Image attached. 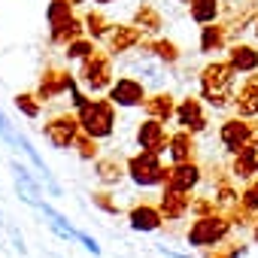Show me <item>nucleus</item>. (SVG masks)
<instances>
[{"instance_id": "obj_1", "label": "nucleus", "mask_w": 258, "mask_h": 258, "mask_svg": "<svg viewBox=\"0 0 258 258\" xmlns=\"http://www.w3.org/2000/svg\"><path fill=\"white\" fill-rule=\"evenodd\" d=\"M198 88L204 103L213 109H228L237 94V70L228 61H210L198 76Z\"/></svg>"}, {"instance_id": "obj_2", "label": "nucleus", "mask_w": 258, "mask_h": 258, "mask_svg": "<svg viewBox=\"0 0 258 258\" xmlns=\"http://www.w3.org/2000/svg\"><path fill=\"white\" fill-rule=\"evenodd\" d=\"M76 118H79V127L94 140H106L115 131V106L109 97H88V103L76 109Z\"/></svg>"}, {"instance_id": "obj_3", "label": "nucleus", "mask_w": 258, "mask_h": 258, "mask_svg": "<svg viewBox=\"0 0 258 258\" xmlns=\"http://www.w3.org/2000/svg\"><path fill=\"white\" fill-rule=\"evenodd\" d=\"M234 231L231 219L225 213H210V216H198L188 231H185V243L195 246V249H210V246H219L228 240V234Z\"/></svg>"}, {"instance_id": "obj_4", "label": "nucleus", "mask_w": 258, "mask_h": 258, "mask_svg": "<svg viewBox=\"0 0 258 258\" xmlns=\"http://www.w3.org/2000/svg\"><path fill=\"white\" fill-rule=\"evenodd\" d=\"M76 79L91 91V94H100V91H109V85L115 82V67H112V55L109 52H100L94 49L85 61H79V73Z\"/></svg>"}, {"instance_id": "obj_5", "label": "nucleus", "mask_w": 258, "mask_h": 258, "mask_svg": "<svg viewBox=\"0 0 258 258\" xmlns=\"http://www.w3.org/2000/svg\"><path fill=\"white\" fill-rule=\"evenodd\" d=\"M124 170H127V179L137 188H155V185H164V179H167V167L161 164V155L146 152V149H140L137 155L127 158Z\"/></svg>"}, {"instance_id": "obj_6", "label": "nucleus", "mask_w": 258, "mask_h": 258, "mask_svg": "<svg viewBox=\"0 0 258 258\" xmlns=\"http://www.w3.org/2000/svg\"><path fill=\"white\" fill-rule=\"evenodd\" d=\"M79 131H82V127H79L76 112H61V115H55V118H49V121L43 124V137H46V143L55 146V149H73Z\"/></svg>"}, {"instance_id": "obj_7", "label": "nucleus", "mask_w": 258, "mask_h": 258, "mask_svg": "<svg viewBox=\"0 0 258 258\" xmlns=\"http://www.w3.org/2000/svg\"><path fill=\"white\" fill-rule=\"evenodd\" d=\"M73 85H79V79H76V73L70 67H46L43 76H40V82H37V91L34 94L43 103H49V100H55L61 94H70Z\"/></svg>"}, {"instance_id": "obj_8", "label": "nucleus", "mask_w": 258, "mask_h": 258, "mask_svg": "<svg viewBox=\"0 0 258 258\" xmlns=\"http://www.w3.org/2000/svg\"><path fill=\"white\" fill-rule=\"evenodd\" d=\"M109 100H112V106H118V109H134V106H143V100H146V85L140 82V79H134V76H118L112 85H109V94H106Z\"/></svg>"}, {"instance_id": "obj_9", "label": "nucleus", "mask_w": 258, "mask_h": 258, "mask_svg": "<svg viewBox=\"0 0 258 258\" xmlns=\"http://www.w3.org/2000/svg\"><path fill=\"white\" fill-rule=\"evenodd\" d=\"M176 124L182 127V131H191V134H201L210 127V118H207V109H204V100L188 94L182 100H176Z\"/></svg>"}, {"instance_id": "obj_10", "label": "nucleus", "mask_w": 258, "mask_h": 258, "mask_svg": "<svg viewBox=\"0 0 258 258\" xmlns=\"http://www.w3.org/2000/svg\"><path fill=\"white\" fill-rule=\"evenodd\" d=\"M164 124H167V121H158V118H149V115H146V118L137 124V134H134L137 146L146 149V152L164 155V152H167V140H170V134H167Z\"/></svg>"}, {"instance_id": "obj_11", "label": "nucleus", "mask_w": 258, "mask_h": 258, "mask_svg": "<svg viewBox=\"0 0 258 258\" xmlns=\"http://www.w3.org/2000/svg\"><path fill=\"white\" fill-rule=\"evenodd\" d=\"M201 179H204L201 164H198V161H182V164H170V167H167V179H164L161 188H173V191L191 195V191L201 185Z\"/></svg>"}, {"instance_id": "obj_12", "label": "nucleus", "mask_w": 258, "mask_h": 258, "mask_svg": "<svg viewBox=\"0 0 258 258\" xmlns=\"http://www.w3.org/2000/svg\"><path fill=\"white\" fill-rule=\"evenodd\" d=\"M146 40V34L131 22V25H112V31H109V37H106V52L112 55V58H118V55H127V52H134V49H140V43Z\"/></svg>"}, {"instance_id": "obj_13", "label": "nucleus", "mask_w": 258, "mask_h": 258, "mask_svg": "<svg viewBox=\"0 0 258 258\" xmlns=\"http://www.w3.org/2000/svg\"><path fill=\"white\" fill-rule=\"evenodd\" d=\"M219 143L225 146L228 155H237L246 143H249V118L231 115L219 124Z\"/></svg>"}, {"instance_id": "obj_14", "label": "nucleus", "mask_w": 258, "mask_h": 258, "mask_svg": "<svg viewBox=\"0 0 258 258\" xmlns=\"http://www.w3.org/2000/svg\"><path fill=\"white\" fill-rule=\"evenodd\" d=\"M127 225L137 234H152L164 225V216H161L158 204H134L127 210Z\"/></svg>"}, {"instance_id": "obj_15", "label": "nucleus", "mask_w": 258, "mask_h": 258, "mask_svg": "<svg viewBox=\"0 0 258 258\" xmlns=\"http://www.w3.org/2000/svg\"><path fill=\"white\" fill-rule=\"evenodd\" d=\"M228 46H231V34H228V25L225 22L201 25V40H198L201 55H216V52H225Z\"/></svg>"}, {"instance_id": "obj_16", "label": "nucleus", "mask_w": 258, "mask_h": 258, "mask_svg": "<svg viewBox=\"0 0 258 258\" xmlns=\"http://www.w3.org/2000/svg\"><path fill=\"white\" fill-rule=\"evenodd\" d=\"M167 155H170V164H182V161H198V140L191 131H173L170 140H167Z\"/></svg>"}, {"instance_id": "obj_17", "label": "nucleus", "mask_w": 258, "mask_h": 258, "mask_svg": "<svg viewBox=\"0 0 258 258\" xmlns=\"http://www.w3.org/2000/svg\"><path fill=\"white\" fill-rule=\"evenodd\" d=\"M225 61L237 70V76H249V73L258 70V49L249 46V43L234 40V43L228 46V58H225Z\"/></svg>"}, {"instance_id": "obj_18", "label": "nucleus", "mask_w": 258, "mask_h": 258, "mask_svg": "<svg viewBox=\"0 0 258 258\" xmlns=\"http://www.w3.org/2000/svg\"><path fill=\"white\" fill-rule=\"evenodd\" d=\"M158 210L164 216V222H179L191 213V198L185 191H173V188H164L161 191V201H158Z\"/></svg>"}, {"instance_id": "obj_19", "label": "nucleus", "mask_w": 258, "mask_h": 258, "mask_svg": "<svg viewBox=\"0 0 258 258\" xmlns=\"http://www.w3.org/2000/svg\"><path fill=\"white\" fill-rule=\"evenodd\" d=\"M252 176H258V143H246V146L231 158V179L249 182Z\"/></svg>"}, {"instance_id": "obj_20", "label": "nucleus", "mask_w": 258, "mask_h": 258, "mask_svg": "<svg viewBox=\"0 0 258 258\" xmlns=\"http://www.w3.org/2000/svg\"><path fill=\"white\" fill-rule=\"evenodd\" d=\"M143 112L149 118H158V121H170L176 115V97L170 91H155V94H146L143 100Z\"/></svg>"}, {"instance_id": "obj_21", "label": "nucleus", "mask_w": 258, "mask_h": 258, "mask_svg": "<svg viewBox=\"0 0 258 258\" xmlns=\"http://www.w3.org/2000/svg\"><path fill=\"white\" fill-rule=\"evenodd\" d=\"M143 46H146V49L152 52V58H155L158 64H164V67H176V64H179V58H182L179 43H173V40H167V37L143 40Z\"/></svg>"}, {"instance_id": "obj_22", "label": "nucleus", "mask_w": 258, "mask_h": 258, "mask_svg": "<svg viewBox=\"0 0 258 258\" xmlns=\"http://www.w3.org/2000/svg\"><path fill=\"white\" fill-rule=\"evenodd\" d=\"M94 173H97V179H100L106 188L118 185V182L127 176V170H124V161H118V155H106V158H97V161H94Z\"/></svg>"}, {"instance_id": "obj_23", "label": "nucleus", "mask_w": 258, "mask_h": 258, "mask_svg": "<svg viewBox=\"0 0 258 258\" xmlns=\"http://www.w3.org/2000/svg\"><path fill=\"white\" fill-rule=\"evenodd\" d=\"M146 37H155V34H161V28H164V19H161V13L152 7V4H146V0H143V4L134 10V19H131Z\"/></svg>"}, {"instance_id": "obj_24", "label": "nucleus", "mask_w": 258, "mask_h": 258, "mask_svg": "<svg viewBox=\"0 0 258 258\" xmlns=\"http://www.w3.org/2000/svg\"><path fill=\"white\" fill-rule=\"evenodd\" d=\"M37 210H43V216L49 219V228H52L58 237H64V240H79V234H82V231H76V228L67 222V216H61V213H58L52 204L40 201V207H37Z\"/></svg>"}, {"instance_id": "obj_25", "label": "nucleus", "mask_w": 258, "mask_h": 258, "mask_svg": "<svg viewBox=\"0 0 258 258\" xmlns=\"http://www.w3.org/2000/svg\"><path fill=\"white\" fill-rule=\"evenodd\" d=\"M188 16H191L195 25L219 22V16H222V0H188Z\"/></svg>"}, {"instance_id": "obj_26", "label": "nucleus", "mask_w": 258, "mask_h": 258, "mask_svg": "<svg viewBox=\"0 0 258 258\" xmlns=\"http://www.w3.org/2000/svg\"><path fill=\"white\" fill-rule=\"evenodd\" d=\"M79 37H85V25H82V19H70V22H64V25H58V28H49V40H52V46H67V43H73V40H79Z\"/></svg>"}, {"instance_id": "obj_27", "label": "nucleus", "mask_w": 258, "mask_h": 258, "mask_svg": "<svg viewBox=\"0 0 258 258\" xmlns=\"http://www.w3.org/2000/svg\"><path fill=\"white\" fill-rule=\"evenodd\" d=\"M234 115L240 118H255L258 115V91L249 88V85H240V91L234 94Z\"/></svg>"}, {"instance_id": "obj_28", "label": "nucleus", "mask_w": 258, "mask_h": 258, "mask_svg": "<svg viewBox=\"0 0 258 258\" xmlns=\"http://www.w3.org/2000/svg\"><path fill=\"white\" fill-rule=\"evenodd\" d=\"M82 25H85V37H91L94 43H97V40H106L109 31H112V22H109L100 10H88L85 19H82Z\"/></svg>"}, {"instance_id": "obj_29", "label": "nucleus", "mask_w": 258, "mask_h": 258, "mask_svg": "<svg viewBox=\"0 0 258 258\" xmlns=\"http://www.w3.org/2000/svg\"><path fill=\"white\" fill-rule=\"evenodd\" d=\"M70 19H73V4H70V0H49V7H46L49 28H58V25H64Z\"/></svg>"}, {"instance_id": "obj_30", "label": "nucleus", "mask_w": 258, "mask_h": 258, "mask_svg": "<svg viewBox=\"0 0 258 258\" xmlns=\"http://www.w3.org/2000/svg\"><path fill=\"white\" fill-rule=\"evenodd\" d=\"M13 103H16V109H19L25 118H40V112H43V100H40L34 91H19V94L13 97Z\"/></svg>"}, {"instance_id": "obj_31", "label": "nucleus", "mask_w": 258, "mask_h": 258, "mask_svg": "<svg viewBox=\"0 0 258 258\" xmlns=\"http://www.w3.org/2000/svg\"><path fill=\"white\" fill-rule=\"evenodd\" d=\"M73 149H76V155L82 158V161H97L100 158V140H94L91 134H85V131H79V137H76V143H73Z\"/></svg>"}, {"instance_id": "obj_32", "label": "nucleus", "mask_w": 258, "mask_h": 258, "mask_svg": "<svg viewBox=\"0 0 258 258\" xmlns=\"http://www.w3.org/2000/svg\"><path fill=\"white\" fill-rule=\"evenodd\" d=\"M213 198H216V204H219V213H225V210H231L234 204H240V191L231 185V179H219Z\"/></svg>"}, {"instance_id": "obj_33", "label": "nucleus", "mask_w": 258, "mask_h": 258, "mask_svg": "<svg viewBox=\"0 0 258 258\" xmlns=\"http://www.w3.org/2000/svg\"><path fill=\"white\" fill-rule=\"evenodd\" d=\"M94 49H97V43H94L91 37H79V40H73V43H67V46H64V58L79 64V61H85Z\"/></svg>"}, {"instance_id": "obj_34", "label": "nucleus", "mask_w": 258, "mask_h": 258, "mask_svg": "<svg viewBox=\"0 0 258 258\" xmlns=\"http://www.w3.org/2000/svg\"><path fill=\"white\" fill-rule=\"evenodd\" d=\"M225 216L231 219V225H234V228H252V225H255V219H258V213L246 210L243 204H234L231 210H225Z\"/></svg>"}, {"instance_id": "obj_35", "label": "nucleus", "mask_w": 258, "mask_h": 258, "mask_svg": "<svg viewBox=\"0 0 258 258\" xmlns=\"http://www.w3.org/2000/svg\"><path fill=\"white\" fill-rule=\"evenodd\" d=\"M91 204L100 213H106V216H118L121 213V207H118V201H115L112 191H91Z\"/></svg>"}, {"instance_id": "obj_36", "label": "nucleus", "mask_w": 258, "mask_h": 258, "mask_svg": "<svg viewBox=\"0 0 258 258\" xmlns=\"http://www.w3.org/2000/svg\"><path fill=\"white\" fill-rule=\"evenodd\" d=\"M240 204L252 213H258V176H252L249 182H243V191H240Z\"/></svg>"}, {"instance_id": "obj_37", "label": "nucleus", "mask_w": 258, "mask_h": 258, "mask_svg": "<svg viewBox=\"0 0 258 258\" xmlns=\"http://www.w3.org/2000/svg\"><path fill=\"white\" fill-rule=\"evenodd\" d=\"M210 213H219V204H216L213 195H207V198H191V216H195V219H198V216H210Z\"/></svg>"}, {"instance_id": "obj_38", "label": "nucleus", "mask_w": 258, "mask_h": 258, "mask_svg": "<svg viewBox=\"0 0 258 258\" xmlns=\"http://www.w3.org/2000/svg\"><path fill=\"white\" fill-rule=\"evenodd\" d=\"M249 252V246L243 243V240H234V243H228V249H222V252H207V258H243Z\"/></svg>"}, {"instance_id": "obj_39", "label": "nucleus", "mask_w": 258, "mask_h": 258, "mask_svg": "<svg viewBox=\"0 0 258 258\" xmlns=\"http://www.w3.org/2000/svg\"><path fill=\"white\" fill-rule=\"evenodd\" d=\"M0 137H4L7 146H16V137H19V131H13V124H10V118L4 112H0Z\"/></svg>"}, {"instance_id": "obj_40", "label": "nucleus", "mask_w": 258, "mask_h": 258, "mask_svg": "<svg viewBox=\"0 0 258 258\" xmlns=\"http://www.w3.org/2000/svg\"><path fill=\"white\" fill-rule=\"evenodd\" d=\"M70 103H73V109H82V106L88 103V94H85L79 85H73V88H70Z\"/></svg>"}, {"instance_id": "obj_41", "label": "nucleus", "mask_w": 258, "mask_h": 258, "mask_svg": "<svg viewBox=\"0 0 258 258\" xmlns=\"http://www.w3.org/2000/svg\"><path fill=\"white\" fill-rule=\"evenodd\" d=\"M10 237H13L16 252H19V255H28V246H25V240H22V234H19V228H16V225H10Z\"/></svg>"}, {"instance_id": "obj_42", "label": "nucleus", "mask_w": 258, "mask_h": 258, "mask_svg": "<svg viewBox=\"0 0 258 258\" xmlns=\"http://www.w3.org/2000/svg\"><path fill=\"white\" fill-rule=\"evenodd\" d=\"M79 243H82V246H85V249H88V252H91V255H94V258H97V255H100V246H97V240H94V237H88V234H85V231H82V234H79Z\"/></svg>"}, {"instance_id": "obj_43", "label": "nucleus", "mask_w": 258, "mask_h": 258, "mask_svg": "<svg viewBox=\"0 0 258 258\" xmlns=\"http://www.w3.org/2000/svg\"><path fill=\"white\" fill-rule=\"evenodd\" d=\"M249 143H258V115L249 118Z\"/></svg>"}, {"instance_id": "obj_44", "label": "nucleus", "mask_w": 258, "mask_h": 258, "mask_svg": "<svg viewBox=\"0 0 258 258\" xmlns=\"http://www.w3.org/2000/svg\"><path fill=\"white\" fill-rule=\"evenodd\" d=\"M161 255H164V258H191V255H185V252H173V249H167V246H161Z\"/></svg>"}, {"instance_id": "obj_45", "label": "nucleus", "mask_w": 258, "mask_h": 258, "mask_svg": "<svg viewBox=\"0 0 258 258\" xmlns=\"http://www.w3.org/2000/svg\"><path fill=\"white\" fill-rule=\"evenodd\" d=\"M243 85H249V88H255V91H258V70H255V73H249Z\"/></svg>"}, {"instance_id": "obj_46", "label": "nucleus", "mask_w": 258, "mask_h": 258, "mask_svg": "<svg viewBox=\"0 0 258 258\" xmlns=\"http://www.w3.org/2000/svg\"><path fill=\"white\" fill-rule=\"evenodd\" d=\"M252 240L258 243V219H255V225H252Z\"/></svg>"}, {"instance_id": "obj_47", "label": "nucleus", "mask_w": 258, "mask_h": 258, "mask_svg": "<svg viewBox=\"0 0 258 258\" xmlns=\"http://www.w3.org/2000/svg\"><path fill=\"white\" fill-rule=\"evenodd\" d=\"M252 34H255V40H258V16H255V22H252Z\"/></svg>"}, {"instance_id": "obj_48", "label": "nucleus", "mask_w": 258, "mask_h": 258, "mask_svg": "<svg viewBox=\"0 0 258 258\" xmlns=\"http://www.w3.org/2000/svg\"><path fill=\"white\" fill-rule=\"evenodd\" d=\"M94 4H97V7H109V4H112V0H94Z\"/></svg>"}, {"instance_id": "obj_49", "label": "nucleus", "mask_w": 258, "mask_h": 258, "mask_svg": "<svg viewBox=\"0 0 258 258\" xmlns=\"http://www.w3.org/2000/svg\"><path fill=\"white\" fill-rule=\"evenodd\" d=\"M70 4H73V7H82V4H88V0H70Z\"/></svg>"}, {"instance_id": "obj_50", "label": "nucleus", "mask_w": 258, "mask_h": 258, "mask_svg": "<svg viewBox=\"0 0 258 258\" xmlns=\"http://www.w3.org/2000/svg\"><path fill=\"white\" fill-rule=\"evenodd\" d=\"M0 219H4V213H0Z\"/></svg>"}, {"instance_id": "obj_51", "label": "nucleus", "mask_w": 258, "mask_h": 258, "mask_svg": "<svg viewBox=\"0 0 258 258\" xmlns=\"http://www.w3.org/2000/svg\"><path fill=\"white\" fill-rule=\"evenodd\" d=\"M185 4H188V0H185Z\"/></svg>"}]
</instances>
